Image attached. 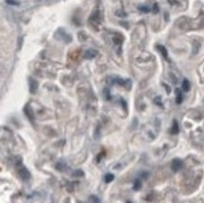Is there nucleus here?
Instances as JSON below:
<instances>
[{
  "mask_svg": "<svg viewBox=\"0 0 204 203\" xmlns=\"http://www.w3.org/2000/svg\"><path fill=\"white\" fill-rule=\"evenodd\" d=\"M101 21H102V13H101V11H99V10H96L93 11V13L90 15L89 20V24L94 29L99 27Z\"/></svg>",
  "mask_w": 204,
  "mask_h": 203,
  "instance_id": "f257e3e1",
  "label": "nucleus"
},
{
  "mask_svg": "<svg viewBox=\"0 0 204 203\" xmlns=\"http://www.w3.org/2000/svg\"><path fill=\"white\" fill-rule=\"evenodd\" d=\"M17 167H18V169H17V171H18V175L22 180L28 181V180L30 179L31 175H30V172L28 171V169L27 167L24 166L23 165H21L20 166H17Z\"/></svg>",
  "mask_w": 204,
  "mask_h": 203,
  "instance_id": "f03ea898",
  "label": "nucleus"
},
{
  "mask_svg": "<svg viewBox=\"0 0 204 203\" xmlns=\"http://www.w3.org/2000/svg\"><path fill=\"white\" fill-rule=\"evenodd\" d=\"M183 161L181 159L175 158V159L172 160V162H171V168H172V170L174 172L180 171L181 169L183 168Z\"/></svg>",
  "mask_w": 204,
  "mask_h": 203,
  "instance_id": "7ed1b4c3",
  "label": "nucleus"
},
{
  "mask_svg": "<svg viewBox=\"0 0 204 203\" xmlns=\"http://www.w3.org/2000/svg\"><path fill=\"white\" fill-rule=\"evenodd\" d=\"M97 56H98V51L93 50V49L87 50L86 52H85V54H84L85 58H89V59L94 58V57H96Z\"/></svg>",
  "mask_w": 204,
  "mask_h": 203,
  "instance_id": "20e7f679",
  "label": "nucleus"
},
{
  "mask_svg": "<svg viewBox=\"0 0 204 203\" xmlns=\"http://www.w3.org/2000/svg\"><path fill=\"white\" fill-rule=\"evenodd\" d=\"M38 89V82L32 78H29V90L31 93H35Z\"/></svg>",
  "mask_w": 204,
  "mask_h": 203,
  "instance_id": "39448f33",
  "label": "nucleus"
},
{
  "mask_svg": "<svg viewBox=\"0 0 204 203\" xmlns=\"http://www.w3.org/2000/svg\"><path fill=\"white\" fill-rule=\"evenodd\" d=\"M24 112H25V115H27V117L30 120V121H33L34 120V114H33V111L32 109L30 107L29 105H28L27 106L24 107Z\"/></svg>",
  "mask_w": 204,
  "mask_h": 203,
  "instance_id": "423d86ee",
  "label": "nucleus"
},
{
  "mask_svg": "<svg viewBox=\"0 0 204 203\" xmlns=\"http://www.w3.org/2000/svg\"><path fill=\"white\" fill-rule=\"evenodd\" d=\"M176 103L177 104H181L183 102V94H182V91L180 89H176Z\"/></svg>",
  "mask_w": 204,
  "mask_h": 203,
  "instance_id": "0eeeda50",
  "label": "nucleus"
},
{
  "mask_svg": "<svg viewBox=\"0 0 204 203\" xmlns=\"http://www.w3.org/2000/svg\"><path fill=\"white\" fill-rule=\"evenodd\" d=\"M114 179H115V176H114V174H112V173H106L105 176V182L106 183L111 182Z\"/></svg>",
  "mask_w": 204,
  "mask_h": 203,
  "instance_id": "6e6552de",
  "label": "nucleus"
},
{
  "mask_svg": "<svg viewBox=\"0 0 204 203\" xmlns=\"http://www.w3.org/2000/svg\"><path fill=\"white\" fill-rule=\"evenodd\" d=\"M171 133L173 134H177L178 133H179V124H178L177 121H173V125H172V128H171Z\"/></svg>",
  "mask_w": 204,
  "mask_h": 203,
  "instance_id": "1a4fd4ad",
  "label": "nucleus"
},
{
  "mask_svg": "<svg viewBox=\"0 0 204 203\" xmlns=\"http://www.w3.org/2000/svg\"><path fill=\"white\" fill-rule=\"evenodd\" d=\"M183 89L186 92L190 90V83L187 79H184L183 82Z\"/></svg>",
  "mask_w": 204,
  "mask_h": 203,
  "instance_id": "9d476101",
  "label": "nucleus"
},
{
  "mask_svg": "<svg viewBox=\"0 0 204 203\" xmlns=\"http://www.w3.org/2000/svg\"><path fill=\"white\" fill-rule=\"evenodd\" d=\"M134 190H139L140 188H141V182H140V180H138V179H137L134 181Z\"/></svg>",
  "mask_w": 204,
  "mask_h": 203,
  "instance_id": "9b49d317",
  "label": "nucleus"
},
{
  "mask_svg": "<svg viewBox=\"0 0 204 203\" xmlns=\"http://www.w3.org/2000/svg\"><path fill=\"white\" fill-rule=\"evenodd\" d=\"M158 48L160 49V52L162 53V55H163V56L166 58V59H167V49L164 47V46H158Z\"/></svg>",
  "mask_w": 204,
  "mask_h": 203,
  "instance_id": "f8f14e48",
  "label": "nucleus"
},
{
  "mask_svg": "<svg viewBox=\"0 0 204 203\" xmlns=\"http://www.w3.org/2000/svg\"><path fill=\"white\" fill-rule=\"evenodd\" d=\"M104 94H105V99H106L107 101H109L110 99H111V95H110V91H109V89H108L107 88H105V89H104Z\"/></svg>",
  "mask_w": 204,
  "mask_h": 203,
  "instance_id": "ddd939ff",
  "label": "nucleus"
},
{
  "mask_svg": "<svg viewBox=\"0 0 204 203\" xmlns=\"http://www.w3.org/2000/svg\"><path fill=\"white\" fill-rule=\"evenodd\" d=\"M6 3L8 5H12V6H18L19 2L16 1V0H6Z\"/></svg>",
  "mask_w": 204,
  "mask_h": 203,
  "instance_id": "4468645a",
  "label": "nucleus"
},
{
  "mask_svg": "<svg viewBox=\"0 0 204 203\" xmlns=\"http://www.w3.org/2000/svg\"><path fill=\"white\" fill-rule=\"evenodd\" d=\"M73 176H76V177H82V176H84V172L83 171H81V170H76L75 172H74V174H73Z\"/></svg>",
  "mask_w": 204,
  "mask_h": 203,
  "instance_id": "2eb2a0df",
  "label": "nucleus"
},
{
  "mask_svg": "<svg viewBox=\"0 0 204 203\" xmlns=\"http://www.w3.org/2000/svg\"><path fill=\"white\" fill-rule=\"evenodd\" d=\"M90 200L93 202V203H99V198L95 196H91L90 197Z\"/></svg>",
  "mask_w": 204,
  "mask_h": 203,
  "instance_id": "dca6fc26",
  "label": "nucleus"
},
{
  "mask_svg": "<svg viewBox=\"0 0 204 203\" xmlns=\"http://www.w3.org/2000/svg\"><path fill=\"white\" fill-rule=\"evenodd\" d=\"M127 203H130V202H127Z\"/></svg>",
  "mask_w": 204,
  "mask_h": 203,
  "instance_id": "f3484780",
  "label": "nucleus"
},
{
  "mask_svg": "<svg viewBox=\"0 0 204 203\" xmlns=\"http://www.w3.org/2000/svg\"><path fill=\"white\" fill-rule=\"evenodd\" d=\"M81 203H82V202H81Z\"/></svg>",
  "mask_w": 204,
  "mask_h": 203,
  "instance_id": "a211bd4d",
  "label": "nucleus"
}]
</instances>
